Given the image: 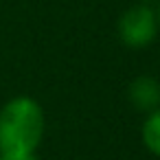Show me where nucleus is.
<instances>
[{
    "label": "nucleus",
    "mask_w": 160,
    "mask_h": 160,
    "mask_svg": "<svg viewBox=\"0 0 160 160\" xmlns=\"http://www.w3.org/2000/svg\"><path fill=\"white\" fill-rule=\"evenodd\" d=\"M0 160H7V158H2V156H0Z\"/></svg>",
    "instance_id": "nucleus-7"
},
{
    "label": "nucleus",
    "mask_w": 160,
    "mask_h": 160,
    "mask_svg": "<svg viewBox=\"0 0 160 160\" xmlns=\"http://www.w3.org/2000/svg\"><path fill=\"white\" fill-rule=\"evenodd\" d=\"M13 160H38V156L31 153V156H22V158H13Z\"/></svg>",
    "instance_id": "nucleus-5"
},
{
    "label": "nucleus",
    "mask_w": 160,
    "mask_h": 160,
    "mask_svg": "<svg viewBox=\"0 0 160 160\" xmlns=\"http://www.w3.org/2000/svg\"><path fill=\"white\" fill-rule=\"evenodd\" d=\"M140 138H142V145L147 147V151H151L153 156L160 158V108L145 114V121L140 127Z\"/></svg>",
    "instance_id": "nucleus-4"
},
{
    "label": "nucleus",
    "mask_w": 160,
    "mask_h": 160,
    "mask_svg": "<svg viewBox=\"0 0 160 160\" xmlns=\"http://www.w3.org/2000/svg\"><path fill=\"white\" fill-rule=\"evenodd\" d=\"M116 33H118V40L127 48H134V51L147 48L160 35L156 9L149 5H142V2L125 9L118 18Z\"/></svg>",
    "instance_id": "nucleus-2"
},
{
    "label": "nucleus",
    "mask_w": 160,
    "mask_h": 160,
    "mask_svg": "<svg viewBox=\"0 0 160 160\" xmlns=\"http://www.w3.org/2000/svg\"><path fill=\"white\" fill-rule=\"evenodd\" d=\"M127 99L138 112H153L156 108H160V81L151 75L134 77L127 86Z\"/></svg>",
    "instance_id": "nucleus-3"
},
{
    "label": "nucleus",
    "mask_w": 160,
    "mask_h": 160,
    "mask_svg": "<svg viewBox=\"0 0 160 160\" xmlns=\"http://www.w3.org/2000/svg\"><path fill=\"white\" fill-rule=\"evenodd\" d=\"M46 116L33 97L20 94L0 108V156L13 160L31 156L42 145Z\"/></svg>",
    "instance_id": "nucleus-1"
},
{
    "label": "nucleus",
    "mask_w": 160,
    "mask_h": 160,
    "mask_svg": "<svg viewBox=\"0 0 160 160\" xmlns=\"http://www.w3.org/2000/svg\"><path fill=\"white\" fill-rule=\"evenodd\" d=\"M156 16H158V29H160V5H158V9H156Z\"/></svg>",
    "instance_id": "nucleus-6"
}]
</instances>
